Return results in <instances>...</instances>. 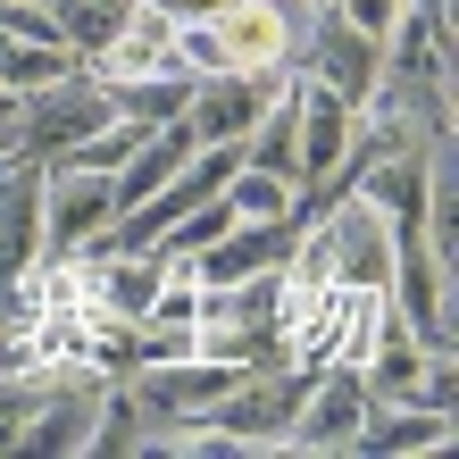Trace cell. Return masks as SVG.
<instances>
[{
	"label": "cell",
	"mask_w": 459,
	"mask_h": 459,
	"mask_svg": "<svg viewBox=\"0 0 459 459\" xmlns=\"http://www.w3.org/2000/svg\"><path fill=\"white\" fill-rule=\"evenodd\" d=\"M109 117H117V109H109V92H100V75H92V67H67V75H50V84H34V92L9 100V151L59 159V151H75V143H92Z\"/></svg>",
	"instance_id": "obj_1"
},
{
	"label": "cell",
	"mask_w": 459,
	"mask_h": 459,
	"mask_svg": "<svg viewBox=\"0 0 459 459\" xmlns=\"http://www.w3.org/2000/svg\"><path fill=\"white\" fill-rule=\"evenodd\" d=\"M117 226V176L84 159H42V259H75Z\"/></svg>",
	"instance_id": "obj_2"
},
{
	"label": "cell",
	"mask_w": 459,
	"mask_h": 459,
	"mask_svg": "<svg viewBox=\"0 0 459 459\" xmlns=\"http://www.w3.org/2000/svg\"><path fill=\"white\" fill-rule=\"evenodd\" d=\"M301 393H309V368H292V359H267V368H242V385L209 410V426L251 459V451H284V426L292 410H301Z\"/></svg>",
	"instance_id": "obj_3"
},
{
	"label": "cell",
	"mask_w": 459,
	"mask_h": 459,
	"mask_svg": "<svg viewBox=\"0 0 459 459\" xmlns=\"http://www.w3.org/2000/svg\"><path fill=\"white\" fill-rule=\"evenodd\" d=\"M359 418H368L359 359H326V368H309V393H301V410H292V426H284V451H301V459H351Z\"/></svg>",
	"instance_id": "obj_4"
},
{
	"label": "cell",
	"mask_w": 459,
	"mask_h": 459,
	"mask_svg": "<svg viewBox=\"0 0 459 459\" xmlns=\"http://www.w3.org/2000/svg\"><path fill=\"white\" fill-rule=\"evenodd\" d=\"M301 75H317L326 92H342L351 109H368V100H376V75H385V42H368L359 25H342L326 0H317L309 42H301Z\"/></svg>",
	"instance_id": "obj_5"
},
{
	"label": "cell",
	"mask_w": 459,
	"mask_h": 459,
	"mask_svg": "<svg viewBox=\"0 0 459 459\" xmlns=\"http://www.w3.org/2000/svg\"><path fill=\"white\" fill-rule=\"evenodd\" d=\"M292 67H226V75H201L193 100H184V126L201 134V143H242V134L259 126V109L284 92Z\"/></svg>",
	"instance_id": "obj_6"
},
{
	"label": "cell",
	"mask_w": 459,
	"mask_h": 459,
	"mask_svg": "<svg viewBox=\"0 0 459 459\" xmlns=\"http://www.w3.org/2000/svg\"><path fill=\"white\" fill-rule=\"evenodd\" d=\"M126 385L143 393V410H159V418H209L242 385V368L234 359H209V351H184V359H143Z\"/></svg>",
	"instance_id": "obj_7"
},
{
	"label": "cell",
	"mask_w": 459,
	"mask_h": 459,
	"mask_svg": "<svg viewBox=\"0 0 459 459\" xmlns=\"http://www.w3.org/2000/svg\"><path fill=\"white\" fill-rule=\"evenodd\" d=\"M292 218H234L209 251L193 259H176V276H193V284H234V276H267V267H284L292 259Z\"/></svg>",
	"instance_id": "obj_8"
},
{
	"label": "cell",
	"mask_w": 459,
	"mask_h": 459,
	"mask_svg": "<svg viewBox=\"0 0 459 459\" xmlns=\"http://www.w3.org/2000/svg\"><path fill=\"white\" fill-rule=\"evenodd\" d=\"M42 267V159H0V284Z\"/></svg>",
	"instance_id": "obj_9"
},
{
	"label": "cell",
	"mask_w": 459,
	"mask_h": 459,
	"mask_svg": "<svg viewBox=\"0 0 459 459\" xmlns=\"http://www.w3.org/2000/svg\"><path fill=\"white\" fill-rule=\"evenodd\" d=\"M459 435V418L418 410V401H368L359 435H351V459H410V451H443Z\"/></svg>",
	"instance_id": "obj_10"
},
{
	"label": "cell",
	"mask_w": 459,
	"mask_h": 459,
	"mask_svg": "<svg viewBox=\"0 0 459 459\" xmlns=\"http://www.w3.org/2000/svg\"><path fill=\"white\" fill-rule=\"evenodd\" d=\"M84 67H92V75H168V67H184V59H176V17L143 0V9L126 17V34L100 50V59H84ZM184 75H193V67H184Z\"/></svg>",
	"instance_id": "obj_11"
},
{
	"label": "cell",
	"mask_w": 459,
	"mask_h": 459,
	"mask_svg": "<svg viewBox=\"0 0 459 459\" xmlns=\"http://www.w3.org/2000/svg\"><path fill=\"white\" fill-rule=\"evenodd\" d=\"M193 151H201V134L184 126V117H168V126H151L143 143H134V159L117 168V218H126L134 201H151L159 184H168V176L184 168V159H193Z\"/></svg>",
	"instance_id": "obj_12"
},
{
	"label": "cell",
	"mask_w": 459,
	"mask_h": 459,
	"mask_svg": "<svg viewBox=\"0 0 459 459\" xmlns=\"http://www.w3.org/2000/svg\"><path fill=\"white\" fill-rule=\"evenodd\" d=\"M242 168H267V176L301 184V117H292V75H284V92L259 109V126L242 134Z\"/></svg>",
	"instance_id": "obj_13"
},
{
	"label": "cell",
	"mask_w": 459,
	"mask_h": 459,
	"mask_svg": "<svg viewBox=\"0 0 459 459\" xmlns=\"http://www.w3.org/2000/svg\"><path fill=\"white\" fill-rule=\"evenodd\" d=\"M100 92H109V109L134 117V126H168L184 117V100H193V75L168 67V75H100Z\"/></svg>",
	"instance_id": "obj_14"
},
{
	"label": "cell",
	"mask_w": 459,
	"mask_h": 459,
	"mask_svg": "<svg viewBox=\"0 0 459 459\" xmlns=\"http://www.w3.org/2000/svg\"><path fill=\"white\" fill-rule=\"evenodd\" d=\"M143 9V0H50V17H59V42L75 50V59H100L117 34H126V17Z\"/></svg>",
	"instance_id": "obj_15"
},
{
	"label": "cell",
	"mask_w": 459,
	"mask_h": 459,
	"mask_svg": "<svg viewBox=\"0 0 459 459\" xmlns=\"http://www.w3.org/2000/svg\"><path fill=\"white\" fill-rule=\"evenodd\" d=\"M84 459H143V393L126 385H109V401H100V418H92V443H84Z\"/></svg>",
	"instance_id": "obj_16"
},
{
	"label": "cell",
	"mask_w": 459,
	"mask_h": 459,
	"mask_svg": "<svg viewBox=\"0 0 459 459\" xmlns=\"http://www.w3.org/2000/svg\"><path fill=\"white\" fill-rule=\"evenodd\" d=\"M67 67H84L67 42H25V34H0V92H34V84H50V75H67Z\"/></svg>",
	"instance_id": "obj_17"
},
{
	"label": "cell",
	"mask_w": 459,
	"mask_h": 459,
	"mask_svg": "<svg viewBox=\"0 0 459 459\" xmlns=\"http://www.w3.org/2000/svg\"><path fill=\"white\" fill-rule=\"evenodd\" d=\"M218 193H226L234 218H292V184H284V176H267V168H234Z\"/></svg>",
	"instance_id": "obj_18"
},
{
	"label": "cell",
	"mask_w": 459,
	"mask_h": 459,
	"mask_svg": "<svg viewBox=\"0 0 459 459\" xmlns=\"http://www.w3.org/2000/svg\"><path fill=\"white\" fill-rule=\"evenodd\" d=\"M34 368H0V451L17 443V426H25V410H34Z\"/></svg>",
	"instance_id": "obj_19"
},
{
	"label": "cell",
	"mask_w": 459,
	"mask_h": 459,
	"mask_svg": "<svg viewBox=\"0 0 459 459\" xmlns=\"http://www.w3.org/2000/svg\"><path fill=\"white\" fill-rule=\"evenodd\" d=\"M326 9H334L342 25H359L368 42H385L393 25H401V9H410V0H326Z\"/></svg>",
	"instance_id": "obj_20"
},
{
	"label": "cell",
	"mask_w": 459,
	"mask_h": 459,
	"mask_svg": "<svg viewBox=\"0 0 459 459\" xmlns=\"http://www.w3.org/2000/svg\"><path fill=\"white\" fill-rule=\"evenodd\" d=\"M151 9H168L176 25H201V17H218V9H226V0H151Z\"/></svg>",
	"instance_id": "obj_21"
},
{
	"label": "cell",
	"mask_w": 459,
	"mask_h": 459,
	"mask_svg": "<svg viewBox=\"0 0 459 459\" xmlns=\"http://www.w3.org/2000/svg\"><path fill=\"white\" fill-rule=\"evenodd\" d=\"M0 159H9V117H0Z\"/></svg>",
	"instance_id": "obj_22"
},
{
	"label": "cell",
	"mask_w": 459,
	"mask_h": 459,
	"mask_svg": "<svg viewBox=\"0 0 459 459\" xmlns=\"http://www.w3.org/2000/svg\"><path fill=\"white\" fill-rule=\"evenodd\" d=\"M0 117H9V92H0Z\"/></svg>",
	"instance_id": "obj_23"
},
{
	"label": "cell",
	"mask_w": 459,
	"mask_h": 459,
	"mask_svg": "<svg viewBox=\"0 0 459 459\" xmlns=\"http://www.w3.org/2000/svg\"><path fill=\"white\" fill-rule=\"evenodd\" d=\"M309 9H317V0H309Z\"/></svg>",
	"instance_id": "obj_24"
}]
</instances>
